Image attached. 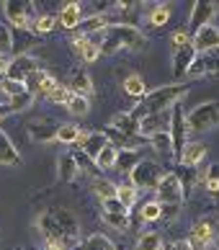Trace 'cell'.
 <instances>
[{
	"instance_id": "cell-1",
	"label": "cell",
	"mask_w": 219,
	"mask_h": 250,
	"mask_svg": "<svg viewBox=\"0 0 219 250\" xmlns=\"http://www.w3.org/2000/svg\"><path fill=\"white\" fill-rule=\"evenodd\" d=\"M44 248L49 250H78L80 245V222L67 209H47L36 219Z\"/></svg>"
},
{
	"instance_id": "cell-2",
	"label": "cell",
	"mask_w": 219,
	"mask_h": 250,
	"mask_svg": "<svg viewBox=\"0 0 219 250\" xmlns=\"http://www.w3.org/2000/svg\"><path fill=\"white\" fill-rule=\"evenodd\" d=\"M186 96H188V88L183 83H170V85L147 90V96L139 98V104L134 106L132 114L137 119H144V116H152V114H170Z\"/></svg>"
},
{
	"instance_id": "cell-3",
	"label": "cell",
	"mask_w": 219,
	"mask_h": 250,
	"mask_svg": "<svg viewBox=\"0 0 219 250\" xmlns=\"http://www.w3.org/2000/svg\"><path fill=\"white\" fill-rule=\"evenodd\" d=\"M188 132H212L219 126V101H204L186 114Z\"/></svg>"
},
{
	"instance_id": "cell-4",
	"label": "cell",
	"mask_w": 219,
	"mask_h": 250,
	"mask_svg": "<svg viewBox=\"0 0 219 250\" xmlns=\"http://www.w3.org/2000/svg\"><path fill=\"white\" fill-rule=\"evenodd\" d=\"M162 175H165V170L158 160H144L142 157V163L129 173V181L137 191H155L158 183L162 181Z\"/></svg>"
},
{
	"instance_id": "cell-5",
	"label": "cell",
	"mask_w": 219,
	"mask_h": 250,
	"mask_svg": "<svg viewBox=\"0 0 219 250\" xmlns=\"http://www.w3.org/2000/svg\"><path fill=\"white\" fill-rule=\"evenodd\" d=\"M106 34L111 36V39H114L121 49L139 52V49L147 47V39H144V34L137 29L134 23H111V26L106 29Z\"/></svg>"
},
{
	"instance_id": "cell-6",
	"label": "cell",
	"mask_w": 219,
	"mask_h": 250,
	"mask_svg": "<svg viewBox=\"0 0 219 250\" xmlns=\"http://www.w3.org/2000/svg\"><path fill=\"white\" fill-rule=\"evenodd\" d=\"M170 140H173V160H180V152H183V147L188 145V124H186V111L176 106L170 111Z\"/></svg>"
},
{
	"instance_id": "cell-7",
	"label": "cell",
	"mask_w": 219,
	"mask_h": 250,
	"mask_svg": "<svg viewBox=\"0 0 219 250\" xmlns=\"http://www.w3.org/2000/svg\"><path fill=\"white\" fill-rule=\"evenodd\" d=\"M217 232H219V225L212 217H199L194 222V227H191V237L188 240H191L194 248L206 250V248H212L217 243Z\"/></svg>"
},
{
	"instance_id": "cell-8",
	"label": "cell",
	"mask_w": 219,
	"mask_h": 250,
	"mask_svg": "<svg viewBox=\"0 0 219 250\" xmlns=\"http://www.w3.org/2000/svg\"><path fill=\"white\" fill-rule=\"evenodd\" d=\"M60 124L62 122H57V119H52V116H36L26 124V132H29V137L34 142H54L57 140Z\"/></svg>"
},
{
	"instance_id": "cell-9",
	"label": "cell",
	"mask_w": 219,
	"mask_h": 250,
	"mask_svg": "<svg viewBox=\"0 0 219 250\" xmlns=\"http://www.w3.org/2000/svg\"><path fill=\"white\" fill-rule=\"evenodd\" d=\"M155 193H158L160 204H183V196H186L183 186H180L178 173H165V175H162V181L158 183Z\"/></svg>"
},
{
	"instance_id": "cell-10",
	"label": "cell",
	"mask_w": 219,
	"mask_h": 250,
	"mask_svg": "<svg viewBox=\"0 0 219 250\" xmlns=\"http://www.w3.org/2000/svg\"><path fill=\"white\" fill-rule=\"evenodd\" d=\"M34 72H39V62H36L31 54H18V57H11L5 78H11L16 83H26Z\"/></svg>"
},
{
	"instance_id": "cell-11",
	"label": "cell",
	"mask_w": 219,
	"mask_h": 250,
	"mask_svg": "<svg viewBox=\"0 0 219 250\" xmlns=\"http://www.w3.org/2000/svg\"><path fill=\"white\" fill-rule=\"evenodd\" d=\"M3 13H5V21L11 23L13 29H29L31 3H21V0H5V3H3Z\"/></svg>"
},
{
	"instance_id": "cell-12",
	"label": "cell",
	"mask_w": 219,
	"mask_h": 250,
	"mask_svg": "<svg viewBox=\"0 0 219 250\" xmlns=\"http://www.w3.org/2000/svg\"><path fill=\"white\" fill-rule=\"evenodd\" d=\"M214 16H217V3H212V0H196L194 8H191L188 29L199 31V29H204V26H212Z\"/></svg>"
},
{
	"instance_id": "cell-13",
	"label": "cell",
	"mask_w": 219,
	"mask_h": 250,
	"mask_svg": "<svg viewBox=\"0 0 219 250\" xmlns=\"http://www.w3.org/2000/svg\"><path fill=\"white\" fill-rule=\"evenodd\" d=\"M196 54L199 52L194 49V44L173 52V78H176V83H183L188 78V70H191V64H194V60H196Z\"/></svg>"
},
{
	"instance_id": "cell-14",
	"label": "cell",
	"mask_w": 219,
	"mask_h": 250,
	"mask_svg": "<svg viewBox=\"0 0 219 250\" xmlns=\"http://www.w3.org/2000/svg\"><path fill=\"white\" fill-rule=\"evenodd\" d=\"M191 44L199 54H212L219 49V29L217 26H204V29L194 31L191 36Z\"/></svg>"
},
{
	"instance_id": "cell-15",
	"label": "cell",
	"mask_w": 219,
	"mask_h": 250,
	"mask_svg": "<svg viewBox=\"0 0 219 250\" xmlns=\"http://www.w3.org/2000/svg\"><path fill=\"white\" fill-rule=\"evenodd\" d=\"M57 85H60L57 78H54L52 72H47V70L34 72V75H31L29 80H26V88H29L36 98H39V96H41V98H47V96H49V93H52V90L57 88Z\"/></svg>"
},
{
	"instance_id": "cell-16",
	"label": "cell",
	"mask_w": 219,
	"mask_h": 250,
	"mask_svg": "<svg viewBox=\"0 0 219 250\" xmlns=\"http://www.w3.org/2000/svg\"><path fill=\"white\" fill-rule=\"evenodd\" d=\"M11 54L18 57V54H29V49L39 44V36L31 29H11Z\"/></svg>"
},
{
	"instance_id": "cell-17",
	"label": "cell",
	"mask_w": 219,
	"mask_h": 250,
	"mask_svg": "<svg viewBox=\"0 0 219 250\" xmlns=\"http://www.w3.org/2000/svg\"><path fill=\"white\" fill-rule=\"evenodd\" d=\"M80 21H83V8H80V3H65L62 11L57 13V26L65 31H78Z\"/></svg>"
},
{
	"instance_id": "cell-18",
	"label": "cell",
	"mask_w": 219,
	"mask_h": 250,
	"mask_svg": "<svg viewBox=\"0 0 219 250\" xmlns=\"http://www.w3.org/2000/svg\"><path fill=\"white\" fill-rule=\"evenodd\" d=\"M201 75H219V57L212 54H196L194 64L188 70V78H201Z\"/></svg>"
},
{
	"instance_id": "cell-19",
	"label": "cell",
	"mask_w": 219,
	"mask_h": 250,
	"mask_svg": "<svg viewBox=\"0 0 219 250\" xmlns=\"http://www.w3.org/2000/svg\"><path fill=\"white\" fill-rule=\"evenodd\" d=\"M106 145H108V140H106L103 132H83V137H80V142H78L80 152L88 155L90 160H96L98 152H101Z\"/></svg>"
},
{
	"instance_id": "cell-20",
	"label": "cell",
	"mask_w": 219,
	"mask_h": 250,
	"mask_svg": "<svg viewBox=\"0 0 219 250\" xmlns=\"http://www.w3.org/2000/svg\"><path fill=\"white\" fill-rule=\"evenodd\" d=\"M67 88H70V93H75V96H85V98H90V93H93V78L88 75V70L78 67V70H72Z\"/></svg>"
},
{
	"instance_id": "cell-21",
	"label": "cell",
	"mask_w": 219,
	"mask_h": 250,
	"mask_svg": "<svg viewBox=\"0 0 219 250\" xmlns=\"http://www.w3.org/2000/svg\"><path fill=\"white\" fill-rule=\"evenodd\" d=\"M168 126H170V114H152V116L139 119V134L142 137H152V134L168 132Z\"/></svg>"
},
{
	"instance_id": "cell-22",
	"label": "cell",
	"mask_w": 219,
	"mask_h": 250,
	"mask_svg": "<svg viewBox=\"0 0 219 250\" xmlns=\"http://www.w3.org/2000/svg\"><path fill=\"white\" fill-rule=\"evenodd\" d=\"M72 49H75V54L83 62H96L98 57H101V49H98V44H93L88 39V36H80V34H75L72 36Z\"/></svg>"
},
{
	"instance_id": "cell-23",
	"label": "cell",
	"mask_w": 219,
	"mask_h": 250,
	"mask_svg": "<svg viewBox=\"0 0 219 250\" xmlns=\"http://www.w3.org/2000/svg\"><path fill=\"white\" fill-rule=\"evenodd\" d=\"M108 26H111V21H108L103 13L83 16V21H80V26H78V34H80V36H96V34L106 31Z\"/></svg>"
},
{
	"instance_id": "cell-24",
	"label": "cell",
	"mask_w": 219,
	"mask_h": 250,
	"mask_svg": "<svg viewBox=\"0 0 219 250\" xmlns=\"http://www.w3.org/2000/svg\"><path fill=\"white\" fill-rule=\"evenodd\" d=\"M206 152H209L206 145H201V142H188V145L183 147V152H180L178 165H183V168H196V165L206 157Z\"/></svg>"
},
{
	"instance_id": "cell-25",
	"label": "cell",
	"mask_w": 219,
	"mask_h": 250,
	"mask_svg": "<svg viewBox=\"0 0 219 250\" xmlns=\"http://www.w3.org/2000/svg\"><path fill=\"white\" fill-rule=\"evenodd\" d=\"M0 165H5V168L21 165V152L16 150V145L11 142V137H8L3 129H0Z\"/></svg>"
},
{
	"instance_id": "cell-26",
	"label": "cell",
	"mask_w": 219,
	"mask_h": 250,
	"mask_svg": "<svg viewBox=\"0 0 219 250\" xmlns=\"http://www.w3.org/2000/svg\"><path fill=\"white\" fill-rule=\"evenodd\" d=\"M199 181H201V186L206 188V193L214 199L217 209H219V163H212L206 168V173L199 175Z\"/></svg>"
},
{
	"instance_id": "cell-27",
	"label": "cell",
	"mask_w": 219,
	"mask_h": 250,
	"mask_svg": "<svg viewBox=\"0 0 219 250\" xmlns=\"http://www.w3.org/2000/svg\"><path fill=\"white\" fill-rule=\"evenodd\" d=\"M108 126H114L116 132H121V134H139V119H137L134 114H114L111 116V122H108Z\"/></svg>"
},
{
	"instance_id": "cell-28",
	"label": "cell",
	"mask_w": 219,
	"mask_h": 250,
	"mask_svg": "<svg viewBox=\"0 0 219 250\" xmlns=\"http://www.w3.org/2000/svg\"><path fill=\"white\" fill-rule=\"evenodd\" d=\"M78 175H80V170H78L75 157H72V155H62L60 160H57V178L62 183H72Z\"/></svg>"
},
{
	"instance_id": "cell-29",
	"label": "cell",
	"mask_w": 219,
	"mask_h": 250,
	"mask_svg": "<svg viewBox=\"0 0 219 250\" xmlns=\"http://www.w3.org/2000/svg\"><path fill=\"white\" fill-rule=\"evenodd\" d=\"M139 163H142V152H139V150H119V157H116V170H121V173H132Z\"/></svg>"
},
{
	"instance_id": "cell-30",
	"label": "cell",
	"mask_w": 219,
	"mask_h": 250,
	"mask_svg": "<svg viewBox=\"0 0 219 250\" xmlns=\"http://www.w3.org/2000/svg\"><path fill=\"white\" fill-rule=\"evenodd\" d=\"M78 250H116V245L111 243V237L96 232V235H88L85 240H80Z\"/></svg>"
},
{
	"instance_id": "cell-31",
	"label": "cell",
	"mask_w": 219,
	"mask_h": 250,
	"mask_svg": "<svg viewBox=\"0 0 219 250\" xmlns=\"http://www.w3.org/2000/svg\"><path fill=\"white\" fill-rule=\"evenodd\" d=\"M124 93L132 96V98H144L147 96V85H144V80L137 75V72H132V75L124 78Z\"/></svg>"
},
{
	"instance_id": "cell-32",
	"label": "cell",
	"mask_w": 219,
	"mask_h": 250,
	"mask_svg": "<svg viewBox=\"0 0 219 250\" xmlns=\"http://www.w3.org/2000/svg\"><path fill=\"white\" fill-rule=\"evenodd\" d=\"M116 199L132 214V209L137 207V188L132 186V183H121V186H116Z\"/></svg>"
},
{
	"instance_id": "cell-33",
	"label": "cell",
	"mask_w": 219,
	"mask_h": 250,
	"mask_svg": "<svg viewBox=\"0 0 219 250\" xmlns=\"http://www.w3.org/2000/svg\"><path fill=\"white\" fill-rule=\"evenodd\" d=\"M80 137H83V129L78 124H60V129H57V142H62V145H78Z\"/></svg>"
},
{
	"instance_id": "cell-34",
	"label": "cell",
	"mask_w": 219,
	"mask_h": 250,
	"mask_svg": "<svg viewBox=\"0 0 219 250\" xmlns=\"http://www.w3.org/2000/svg\"><path fill=\"white\" fill-rule=\"evenodd\" d=\"M116 157H119V150L114 145H106L101 152H98L96 157V165H98V170H114L116 168Z\"/></svg>"
},
{
	"instance_id": "cell-35",
	"label": "cell",
	"mask_w": 219,
	"mask_h": 250,
	"mask_svg": "<svg viewBox=\"0 0 219 250\" xmlns=\"http://www.w3.org/2000/svg\"><path fill=\"white\" fill-rule=\"evenodd\" d=\"M90 188H93V193L101 199V204L108 201V199H116V183L106 181V178H96L93 183H90Z\"/></svg>"
},
{
	"instance_id": "cell-36",
	"label": "cell",
	"mask_w": 219,
	"mask_h": 250,
	"mask_svg": "<svg viewBox=\"0 0 219 250\" xmlns=\"http://www.w3.org/2000/svg\"><path fill=\"white\" fill-rule=\"evenodd\" d=\"M72 157H75V163H78V170L80 173H85V175H90V178H101V170H98V165H96V160H90L88 155H83V152H72Z\"/></svg>"
},
{
	"instance_id": "cell-37",
	"label": "cell",
	"mask_w": 219,
	"mask_h": 250,
	"mask_svg": "<svg viewBox=\"0 0 219 250\" xmlns=\"http://www.w3.org/2000/svg\"><path fill=\"white\" fill-rule=\"evenodd\" d=\"M147 142L152 145L155 152H162V155H170V157H173V140H170V132L152 134V137H147Z\"/></svg>"
},
{
	"instance_id": "cell-38",
	"label": "cell",
	"mask_w": 219,
	"mask_h": 250,
	"mask_svg": "<svg viewBox=\"0 0 219 250\" xmlns=\"http://www.w3.org/2000/svg\"><path fill=\"white\" fill-rule=\"evenodd\" d=\"M52 29H57V16H52V13H44V16H36L34 18V26H31V31L36 36H44V34H49Z\"/></svg>"
},
{
	"instance_id": "cell-39",
	"label": "cell",
	"mask_w": 219,
	"mask_h": 250,
	"mask_svg": "<svg viewBox=\"0 0 219 250\" xmlns=\"http://www.w3.org/2000/svg\"><path fill=\"white\" fill-rule=\"evenodd\" d=\"M101 219L106 222L108 227L121 229V232L129 229V214H121V211H101Z\"/></svg>"
},
{
	"instance_id": "cell-40",
	"label": "cell",
	"mask_w": 219,
	"mask_h": 250,
	"mask_svg": "<svg viewBox=\"0 0 219 250\" xmlns=\"http://www.w3.org/2000/svg\"><path fill=\"white\" fill-rule=\"evenodd\" d=\"M134 250H162V237L158 232H142L137 237Z\"/></svg>"
},
{
	"instance_id": "cell-41",
	"label": "cell",
	"mask_w": 219,
	"mask_h": 250,
	"mask_svg": "<svg viewBox=\"0 0 219 250\" xmlns=\"http://www.w3.org/2000/svg\"><path fill=\"white\" fill-rule=\"evenodd\" d=\"M65 108L70 111L72 116H85L88 111H90V98H85V96H75V93H72Z\"/></svg>"
},
{
	"instance_id": "cell-42",
	"label": "cell",
	"mask_w": 219,
	"mask_h": 250,
	"mask_svg": "<svg viewBox=\"0 0 219 250\" xmlns=\"http://www.w3.org/2000/svg\"><path fill=\"white\" fill-rule=\"evenodd\" d=\"M34 101H36V96L31 93V90H26V93H21V96H13V98H8V106H11V111H13V114H18V111H26V108H31V106H34Z\"/></svg>"
},
{
	"instance_id": "cell-43",
	"label": "cell",
	"mask_w": 219,
	"mask_h": 250,
	"mask_svg": "<svg viewBox=\"0 0 219 250\" xmlns=\"http://www.w3.org/2000/svg\"><path fill=\"white\" fill-rule=\"evenodd\" d=\"M168 21H170V8L168 5H155L147 13V23L155 26V29H158V26H165Z\"/></svg>"
},
{
	"instance_id": "cell-44",
	"label": "cell",
	"mask_w": 219,
	"mask_h": 250,
	"mask_svg": "<svg viewBox=\"0 0 219 250\" xmlns=\"http://www.w3.org/2000/svg\"><path fill=\"white\" fill-rule=\"evenodd\" d=\"M137 214L142 217V222H158L160 219V204L158 201H144V204H139Z\"/></svg>"
},
{
	"instance_id": "cell-45",
	"label": "cell",
	"mask_w": 219,
	"mask_h": 250,
	"mask_svg": "<svg viewBox=\"0 0 219 250\" xmlns=\"http://www.w3.org/2000/svg\"><path fill=\"white\" fill-rule=\"evenodd\" d=\"M0 90L8 96V98H13V96H21V93H26V83H16V80H11V78H0Z\"/></svg>"
},
{
	"instance_id": "cell-46",
	"label": "cell",
	"mask_w": 219,
	"mask_h": 250,
	"mask_svg": "<svg viewBox=\"0 0 219 250\" xmlns=\"http://www.w3.org/2000/svg\"><path fill=\"white\" fill-rule=\"evenodd\" d=\"M178 178H180V186H183V193L188 196V193L194 191L196 181H199V170L196 168H186L183 173H178Z\"/></svg>"
},
{
	"instance_id": "cell-47",
	"label": "cell",
	"mask_w": 219,
	"mask_h": 250,
	"mask_svg": "<svg viewBox=\"0 0 219 250\" xmlns=\"http://www.w3.org/2000/svg\"><path fill=\"white\" fill-rule=\"evenodd\" d=\"M70 96H72V93H70L67 85H57V88H54L52 93L47 96V101H49V104H57V106H67Z\"/></svg>"
},
{
	"instance_id": "cell-48",
	"label": "cell",
	"mask_w": 219,
	"mask_h": 250,
	"mask_svg": "<svg viewBox=\"0 0 219 250\" xmlns=\"http://www.w3.org/2000/svg\"><path fill=\"white\" fill-rule=\"evenodd\" d=\"M178 217H180V204H160V219H165L170 225V222H176Z\"/></svg>"
},
{
	"instance_id": "cell-49",
	"label": "cell",
	"mask_w": 219,
	"mask_h": 250,
	"mask_svg": "<svg viewBox=\"0 0 219 250\" xmlns=\"http://www.w3.org/2000/svg\"><path fill=\"white\" fill-rule=\"evenodd\" d=\"M11 26L0 23V54H11Z\"/></svg>"
},
{
	"instance_id": "cell-50",
	"label": "cell",
	"mask_w": 219,
	"mask_h": 250,
	"mask_svg": "<svg viewBox=\"0 0 219 250\" xmlns=\"http://www.w3.org/2000/svg\"><path fill=\"white\" fill-rule=\"evenodd\" d=\"M170 42H173V47H176V49L188 47V44H191V34H188L186 29H180V31H176V34L170 36Z\"/></svg>"
},
{
	"instance_id": "cell-51",
	"label": "cell",
	"mask_w": 219,
	"mask_h": 250,
	"mask_svg": "<svg viewBox=\"0 0 219 250\" xmlns=\"http://www.w3.org/2000/svg\"><path fill=\"white\" fill-rule=\"evenodd\" d=\"M162 250H194V245H191V240H173V243L162 245Z\"/></svg>"
},
{
	"instance_id": "cell-52",
	"label": "cell",
	"mask_w": 219,
	"mask_h": 250,
	"mask_svg": "<svg viewBox=\"0 0 219 250\" xmlns=\"http://www.w3.org/2000/svg\"><path fill=\"white\" fill-rule=\"evenodd\" d=\"M103 211H121V214H129L121 204H119V199H108V201H103Z\"/></svg>"
},
{
	"instance_id": "cell-53",
	"label": "cell",
	"mask_w": 219,
	"mask_h": 250,
	"mask_svg": "<svg viewBox=\"0 0 219 250\" xmlns=\"http://www.w3.org/2000/svg\"><path fill=\"white\" fill-rule=\"evenodd\" d=\"M8 64H11V57H8V54H0V75H3V78L8 72Z\"/></svg>"
},
{
	"instance_id": "cell-54",
	"label": "cell",
	"mask_w": 219,
	"mask_h": 250,
	"mask_svg": "<svg viewBox=\"0 0 219 250\" xmlns=\"http://www.w3.org/2000/svg\"><path fill=\"white\" fill-rule=\"evenodd\" d=\"M11 114H13V111H11V106H8V104H3V106H0V122H3L5 116H11Z\"/></svg>"
},
{
	"instance_id": "cell-55",
	"label": "cell",
	"mask_w": 219,
	"mask_h": 250,
	"mask_svg": "<svg viewBox=\"0 0 219 250\" xmlns=\"http://www.w3.org/2000/svg\"><path fill=\"white\" fill-rule=\"evenodd\" d=\"M26 250H36V248H26Z\"/></svg>"
},
{
	"instance_id": "cell-56",
	"label": "cell",
	"mask_w": 219,
	"mask_h": 250,
	"mask_svg": "<svg viewBox=\"0 0 219 250\" xmlns=\"http://www.w3.org/2000/svg\"><path fill=\"white\" fill-rule=\"evenodd\" d=\"M212 250H217V248H214V245H212Z\"/></svg>"
},
{
	"instance_id": "cell-57",
	"label": "cell",
	"mask_w": 219,
	"mask_h": 250,
	"mask_svg": "<svg viewBox=\"0 0 219 250\" xmlns=\"http://www.w3.org/2000/svg\"><path fill=\"white\" fill-rule=\"evenodd\" d=\"M44 250H49V248H44Z\"/></svg>"
},
{
	"instance_id": "cell-58",
	"label": "cell",
	"mask_w": 219,
	"mask_h": 250,
	"mask_svg": "<svg viewBox=\"0 0 219 250\" xmlns=\"http://www.w3.org/2000/svg\"><path fill=\"white\" fill-rule=\"evenodd\" d=\"M16 250H21V248H16Z\"/></svg>"
},
{
	"instance_id": "cell-59",
	"label": "cell",
	"mask_w": 219,
	"mask_h": 250,
	"mask_svg": "<svg viewBox=\"0 0 219 250\" xmlns=\"http://www.w3.org/2000/svg\"><path fill=\"white\" fill-rule=\"evenodd\" d=\"M116 250H119V248H116Z\"/></svg>"
}]
</instances>
